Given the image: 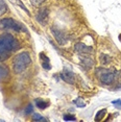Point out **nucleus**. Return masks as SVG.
I'll list each match as a JSON object with an SVG mask.
<instances>
[{
  "label": "nucleus",
  "mask_w": 121,
  "mask_h": 122,
  "mask_svg": "<svg viewBox=\"0 0 121 122\" xmlns=\"http://www.w3.org/2000/svg\"><path fill=\"white\" fill-rule=\"evenodd\" d=\"M32 112H34V107H32L31 104H28V107H27L26 110H25V113L27 115H29V114H31Z\"/></svg>",
  "instance_id": "nucleus-19"
},
{
  "label": "nucleus",
  "mask_w": 121,
  "mask_h": 122,
  "mask_svg": "<svg viewBox=\"0 0 121 122\" xmlns=\"http://www.w3.org/2000/svg\"><path fill=\"white\" fill-rule=\"evenodd\" d=\"M64 120L65 121H75L76 118L74 116H71V115H65L64 116Z\"/></svg>",
  "instance_id": "nucleus-18"
},
{
  "label": "nucleus",
  "mask_w": 121,
  "mask_h": 122,
  "mask_svg": "<svg viewBox=\"0 0 121 122\" xmlns=\"http://www.w3.org/2000/svg\"><path fill=\"white\" fill-rule=\"evenodd\" d=\"M30 1V3H31L32 6H35V7H39L41 6L44 2L46 1V0H29Z\"/></svg>",
  "instance_id": "nucleus-16"
},
{
  "label": "nucleus",
  "mask_w": 121,
  "mask_h": 122,
  "mask_svg": "<svg viewBox=\"0 0 121 122\" xmlns=\"http://www.w3.org/2000/svg\"><path fill=\"white\" fill-rule=\"evenodd\" d=\"M81 64L86 69H90L94 65V60L90 56V54H81Z\"/></svg>",
  "instance_id": "nucleus-9"
},
{
  "label": "nucleus",
  "mask_w": 121,
  "mask_h": 122,
  "mask_svg": "<svg viewBox=\"0 0 121 122\" xmlns=\"http://www.w3.org/2000/svg\"><path fill=\"white\" fill-rule=\"evenodd\" d=\"M74 103L77 105L78 107H86V103H85L84 101H81V98L75 99V100H74Z\"/></svg>",
  "instance_id": "nucleus-17"
},
{
  "label": "nucleus",
  "mask_w": 121,
  "mask_h": 122,
  "mask_svg": "<svg viewBox=\"0 0 121 122\" xmlns=\"http://www.w3.org/2000/svg\"><path fill=\"white\" fill-rule=\"evenodd\" d=\"M0 29L2 30H12L16 32L26 31L24 25L21 22H18L12 18H3L0 20Z\"/></svg>",
  "instance_id": "nucleus-4"
},
{
  "label": "nucleus",
  "mask_w": 121,
  "mask_h": 122,
  "mask_svg": "<svg viewBox=\"0 0 121 122\" xmlns=\"http://www.w3.org/2000/svg\"><path fill=\"white\" fill-rule=\"evenodd\" d=\"M30 64H31V57H30L28 52L26 51L20 52L13 59V63H12L13 72L16 74L23 73L29 67Z\"/></svg>",
  "instance_id": "nucleus-2"
},
{
  "label": "nucleus",
  "mask_w": 121,
  "mask_h": 122,
  "mask_svg": "<svg viewBox=\"0 0 121 122\" xmlns=\"http://www.w3.org/2000/svg\"><path fill=\"white\" fill-rule=\"evenodd\" d=\"M20 49L18 39L10 32L0 35V62L9 60L14 52Z\"/></svg>",
  "instance_id": "nucleus-1"
},
{
  "label": "nucleus",
  "mask_w": 121,
  "mask_h": 122,
  "mask_svg": "<svg viewBox=\"0 0 121 122\" xmlns=\"http://www.w3.org/2000/svg\"><path fill=\"white\" fill-rule=\"evenodd\" d=\"M51 31H52V34H53L54 38L56 39V41L60 45H65V44L69 41V36L66 34L65 31L60 30L59 27H56V26L51 27Z\"/></svg>",
  "instance_id": "nucleus-5"
},
{
  "label": "nucleus",
  "mask_w": 121,
  "mask_h": 122,
  "mask_svg": "<svg viewBox=\"0 0 121 122\" xmlns=\"http://www.w3.org/2000/svg\"><path fill=\"white\" fill-rule=\"evenodd\" d=\"M9 76V70L4 66H0V79H3Z\"/></svg>",
  "instance_id": "nucleus-12"
},
{
  "label": "nucleus",
  "mask_w": 121,
  "mask_h": 122,
  "mask_svg": "<svg viewBox=\"0 0 121 122\" xmlns=\"http://www.w3.org/2000/svg\"><path fill=\"white\" fill-rule=\"evenodd\" d=\"M7 12V5L4 0H0V16L4 15Z\"/></svg>",
  "instance_id": "nucleus-13"
},
{
  "label": "nucleus",
  "mask_w": 121,
  "mask_h": 122,
  "mask_svg": "<svg viewBox=\"0 0 121 122\" xmlns=\"http://www.w3.org/2000/svg\"><path fill=\"white\" fill-rule=\"evenodd\" d=\"M31 120L32 121H47V120H46V118L42 117V116H41L40 114H38V113H34V114H32Z\"/></svg>",
  "instance_id": "nucleus-15"
},
{
  "label": "nucleus",
  "mask_w": 121,
  "mask_h": 122,
  "mask_svg": "<svg viewBox=\"0 0 121 122\" xmlns=\"http://www.w3.org/2000/svg\"><path fill=\"white\" fill-rule=\"evenodd\" d=\"M49 9L48 7H41L39 12L37 13V20L40 22L41 24H47L48 19H49Z\"/></svg>",
  "instance_id": "nucleus-7"
},
{
  "label": "nucleus",
  "mask_w": 121,
  "mask_h": 122,
  "mask_svg": "<svg viewBox=\"0 0 121 122\" xmlns=\"http://www.w3.org/2000/svg\"><path fill=\"white\" fill-rule=\"evenodd\" d=\"M119 40H120V41H121V34H120V35H119Z\"/></svg>",
  "instance_id": "nucleus-20"
},
{
  "label": "nucleus",
  "mask_w": 121,
  "mask_h": 122,
  "mask_svg": "<svg viewBox=\"0 0 121 122\" xmlns=\"http://www.w3.org/2000/svg\"><path fill=\"white\" fill-rule=\"evenodd\" d=\"M75 50L81 54H92L94 52V47L91 44L81 41V42L75 44Z\"/></svg>",
  "instance_id": "nucleus-6"
},
{
  "label": "nucleus",
  "mask_w": 121,
  "mask_h": 122,
  "mask_svg": "<svg viewBox=\"0 0 121 122\" xmlns=\"http://www.w3.org/2000/svg\"><path fill=\"white\" fill-rule=\"evenodd\" d=\"M106 109L100 110L99 112L96 114V116H95V120H96V121H100V120H102V118L104 117V116H106Z\"/></svg>",
  "instance_id": "nucleus-14"
},
{
  "label": "nucleus",
  "mask_w": 121,
  "mask_h": 122,
  "mask_svg": "<svg viewBox=\"0 0 121 122\" xmlns=\"http://www.w3.org/2000/svg\"><path fill=\"white\" fill-rule=\"evenodd\" d=\"M60 78H62L64 81L68 82V84H74L76 80V77H75V74L73 73L71 70H69L68 68H64V70L62 71L60 73Z\"/></svg>",
  "instance_id": "nucleus-8"
},
{
  "label": "nucleus",
  "mask_w": 121,
  "mask_h": 122,
  "mask_svg": "<svg viewBox=\"0 0 121 122\" xmlns=\"http://www.w3.org/2000/svg\"><path fill=\"white\" fill-rule=\"evenodd\" d=\"M40 60H41V62H42V67L45 69V70H50L51 69L50 61H49L48 56L44 53V52H41L40 53Z\"/></svg>",
  "instance_id": "nucleus-10"
},
{
  "label": "nucleus",
  "mask_w": 121,
  "mask_h": 122,
  "mask_svg": "<svg viewBox=\"0 0 121 122\" xmlns=\"http://www.w3.org/2000/svg\"><path fill=\"white\" fill-rule=\"evenodd\" d=\"M118 72L111 68H98L95 70V74L98 80L104 86H110L115 82Z\"/></svg>",
  "instance_id": "nucleus-3"
},
{
  "label": "nucleus",
  "mask_w": 121,
  "mask_h": 122,
  "mask_svg": "<svg viewBox=\"0 0 121 122\" xmlns=\"http://www.w3.org/2000/svg\"><path fill=\"white\" fill-rule=\"evenodd\" d=\"M35 102V107L40 110H45L47 107H49V102L45 101L44 99H41V98H37Z\"/></svg>",
  "instance_id": "nucleus-11"
}]
</instances>
